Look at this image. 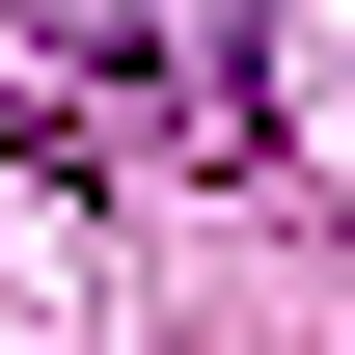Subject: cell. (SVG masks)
Returning <instances> with one entry per match:
<instances>
[{"instance_id": "obj_1", "label": "cell", "mask_w": 355, "mask_h": 355, "mask_svg": "<svg viewBox=\"0 0 355 355\" xmlns=\"http://www.w3.org/2000/svg\"><path fill=\"white\" fill-rule=\"evenodd\" d=\"M55 83H83L110 137H164V164H246V0H55Z\"/></svg>"}]
</instances>
